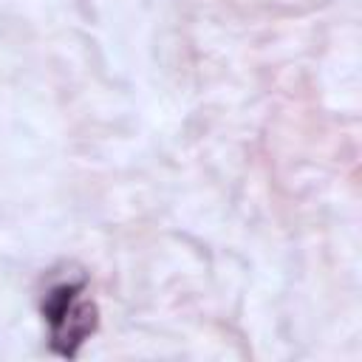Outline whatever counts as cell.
<instances>
[{
	"instance_id": "6da1fadb",
	"label": "cell",
	"mask_w": 362,
	"mask_h": 362,
	"mask_svg": "<svg viewBox=\"0 0 362 362\" xmlns=\"http://www.w3.org/2000/svg\"><path fill=\"white\" fill-rule=\"evenodd\" d=\"M82 283H62L45 294L42 314L51 325V345L62 356H74L85 337L96 328V311L79 300Z\"/></svg>"
}]
</instances>
